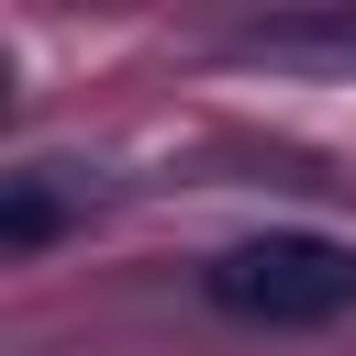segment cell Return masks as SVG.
I'll return each instance as SVG.
<instances>
[{
  "label": "cell",
  "instance_id": "obj_1",
  "mask_svg": "<svg viewBox=\"0 0 356 356\" xmlns=\"http://www.w3.org/2000/svg\"><path fill=\"white\" fill-rule=\"evenodd\" d=\"M200 289L234 312V323H267V334H312V323H345L356 312V245L345 234H245L200 267Z\"/></svg>",
  "mask_w": 356,
  "mask_h": 356
},
{
  "label": "cell",
  "instance_id": "obj_2",
  "mask_svg": "<svg viewBox=\"0 0 356 356\" xmlns=\"http://www.w3.org/2000/svg\"><path fill=\"white\" fill-rule=\"evenodd\" d=\"M234 56H256V67H312V78H356V0L256 11V22H234Z\"/></svg>",
  "mask_w": 356,
  "mask_h": 356
},
{
  "label": "cell",
  "instance_id": "obj_3",
  "mask_svg": "<svg viewBox=\"0 0 356 356\" xmlns=\"http://www.w3.org/2000/svg\"><path fill=\"white\" fill-rule=\"evenodd\" d=\"M78 211H89V178L78 167H22L0 189V245H56Z\"/></svg>",
  "mask_w": 356,
  "mask_h": 356
}]
</instances>
